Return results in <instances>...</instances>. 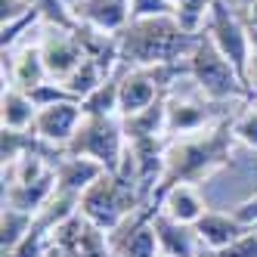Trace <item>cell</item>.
<instances>
[{"label":"cell","instance_id":"1","mask_svg":"<svg viewBox=\"0 0 257 257\" xmlns=\"http://www.w3.org/2000/svg\"><path fill=\"white\" fill-rule=\"evenodd\" d=\"M232 121H217L208 131H198L189 137H174L168 143V158H164V177L158 183L149 205L161 211V198L174 186H198L217 171H223L232 158Z\"/></svg>","mask_w":257,"mask_h":257},{"label":"cell","instance_id":"2","mask_svg":"<svg viewBox=\"0 0 257 257\" xmlns=\"http://www.w3.org/2000/svg\"><path fill=\"white\" fill-rule=\"evenodd\" d=\"M195 47V34H186L174 16H155V19H131L118 34L121 65L127 68H155L186 62Z\"/></svg>","mask_w":257,"mask_h":257},{"label":"cell","instance_id":"3","mask_svg":"<svg viewBox=\"0 0 257 257\" xmlns=\"http://www.w3.org/2000/svg\"><path fill=\"white\" fill-rule=\"evenodd\" d=\"M186 71L198 93L211 102H229V99H251V87L242 81V75L232 68V62L220 53L208 34H198L195 47L186 56Z\"/></svg>","mask_w":257,"mask_h":257},{"label":"cell","instance_id":"4","mask_svg":"<svg viewBox=\"0 0 257 257\" xmlns=\"http://www.w3.org/2000/svg\"><path fill=\"white\" fill-rule=\"evenodd\" d=\"M146 205L140 186L131 180H124L118 174H102L93 186L81 195V217L87 223H93L96 229L112 235L127 217H134Z\"/></svg>","mask_w":257,"mask_h":257},{"label":"cell","instance_id":"5","mask_svg":"<svg viewBox=\"0 0 257 257\" xmlns=\"http://www.w3.org/2000/svg\"><path fill=\"white\" fill-rule=\"evenodd\" d=\"M124 152H127V137H124V121L118 115H108V118L84 115L75 140L68 143V149L62 155L93 158L108 174H115L121 168V161H124Z\"/></svg>","mask_w":257,"mask_h":257},{"label":"cell","instance_id":"6","mask_svg":"<svg viewBox=\"0 0 257 257\" xmlns=\"http://www.w3.org/2000/svg\"><path fill=\"white\" fill-rule=\"evenodd\" d=\"M201 34H208L211 44L232 62V68L251 87V28L245 25L242 13L229 10L223 0H217L214 10H211V16H208V25H205V31H201Z\"/></svg>","mask_w":257,"mask_h":257},{"label":"cell","instance_id":"7","mask_svg":"<svg viewBox=\"0 0 257 257\" xmlns=\"http://www.w3.org/2000/svg\"><path fill=\"white\" fill-rule=\"evenodd\" d=\"M158 211L152 205H143L134 217H127L124 223L108 235V248H112V257H158L161 245L152 226V217Z\"/></svg>","mask_w":257,"mask_h":257},{"label":"cell","instance_id":"8","mask_svg":"<svg viewBox=\"0 0 257 257\" xmlns=\"http://www.w3.org/2000/svg\"><path fill=\"white\" fill-rule=\"evenodd\" d=\"M81 121H84V105L78 99L56 102V105L38 108V118H34L31 134L38 137L44 146H50V149H56L62 155L68 149V143L75 140Z\"/></svg>","mask_w":257,"mask_h":257},{"label":"cell","instance_id":"9","mask_svg":"<svg viewBox=\"0 0 257 257\" xmlns=\"http://www.w3.org/2000/svg\"><path fill=\"white\" fill-rule=\"evenodd\" d=\"M38 44H41L44 62H47V71H50L53 81H65L71 71H75L87 59L84 56V47L78 41V34L68 31V28H53V25H47L44 38Z\"/></svg>","mask_w":257,"mask_h":257},{"label":"cell","instance_id":"10","mask_svg":"<svg viewBox=\"0 0 257 257\" xmlns=\"http://www.w3.org/2000/svg\"><path fill=\"white\" fill-rule=\"evenodd\" d=\"M75 22L102 34H121L131 25V0H68Z\"/></svg>","mask_w":257,"mask_h":257},{"label":"cell","instance_id":"11","mask_svg":"<svg viewBox=\"0 0 257 257\" xmlns=\"http://www.w3.org/2000/svg\"><path fill=\"white\" fill-rule=\"evenodd\" d=\"M161 96H168V93L158 87V81L149 68H127L118 75V115L121 118L146 112Z\"/></svg>","mask_w":257,"mask_h":257},{"label":"cell","instance_id":"12","mask_svg":"<svg viewBox=\"0 0 257 257\" xmlns=\"http://www.w3.org/2000/svg\"><path fill=\"white\" fill-rule=\"evenodd\" d=\"M4 68H10L7 71L10 81L4 87H19V90H25V93H31L34 87H41L44 81H50L41 44H25V47L13 50V53H4Z\"/></svg>","mask_w":257,"mask_h":257},{"label":"cell","instance_id":"13","mask_svg":"<svg viewBox=\"0 0 257 257\" xmlns=\"http://www.w3.org/2000/svg\"><path fill=\"white\" fill-rule=\"evenodd\" d=\"M211 99H189V96H168V137H189L208 131L214 124V112L208 108Z\"/></svg>","mask_w":257,"mask_h":257},{"label":"cell","instance_id":"14","mask_svg":"<svg viewBox=\"0 0 257 257\" xmlns=\"http://www.w3.org/2000/svg\"><path fill=\"white\" fill-rule=\"evenodd\" d=\"M56 168V189L59 192H68V195H84L93 183L108 174L99 161L93 158H81V155H59V161L53 164Z\"/></svg>","mask_w":257,"mask_h":257},{"label":"cell","instance_id":"15","mask_svg":"<svg viewBox=\"0 0 257 257\" xmlns=\"http://www.w3.org/2000/svg\"><path fill=\"white\" fill-rule=\"evenodd\" d=\"M56 195V168L34 183H7L4 186V208H16L25 214H41L47 201Z\"/></svg>","mask_w":257,"mask_h":257},{"label":"cell","instance_id":"16","mask_svg":"<svg viewBox=\"0 0 257 257\" xmlns=\"http://www.w3.org/2000/svg\"><path fill=\"white\" fill-rule=\"evenodd\" d=\"M152 226H155V235H158L161 254H171V257H198L201 242H198V235H195V226L177 223V220H171L164 211H158L152 217Z\"/></svg>","mask_w":257,"mask_h":257},{"label":"cell","instance_id":"17","mask_svg":"<svg viewBox=\"0 0 257 257\" xmlns=\"http://www.w3.org/2000/svg\"><path fill=\"white\" fill-rule=\"evenodd\" d=\"M248 232V226H242L238 220L232 217V211H208L205 217L195 223V235H198V242L201 248H208V251H220V248H226L232 245L235 238H242Z\"/></svg>","mask_w":257,"mask_h":257},{"label":"cell","instance_id":"18","mask_svg":"<svg viewBox=\"0 0 257 257\" xmlns=\"http://www.w3.org/2000/svg\"><path fill=\"white\" fill-rule=\"evenodd\" d=\"M161 211L171 220H177V223L195 226L198 220L208 214V205H205V198L198 195L195 186H174L168 195L161 198Z\"/></svg>","mask_w":257,"mask_h":257},{"label":"cell","instance_id":"19","mask_svg":"<svg viewBox=\"0 0 257 257\" xmlns=\"http://www.w3.org/2000/svg\"><path fill=\"white\" fill-rule=\"evenodd\" d=\"M34 118H38V105L34 99L19 87H4L0 96V124L7 131H31Z\"/></svg>","mask_w":257,"mask_h":257},{"label":"cell","instance_id":"20","mask_svg":"<svg viewBox=\"0 0 257 257\" xmlns=\"http://www.w3.org/2000/svg\"><path fill=\"white\" fill-rule=\"evenodd\" d=\"M171 96V93H168ZM168 96H161L155 105L146 112L121 118L124 121V137L127 140H152V137H168ZM171 140V137H168Z\"/></svg>","mask_w":257,"mask_h":257},{"label":"cell","instance_id":"21","mask_svg":"<svg viewBox=\"0 0 257 257\" xmlns=\"http://www.w3.org/2000/svg\"><path fill=\"white\" fill-rule=\"evenodd\" d=\"M31 226H34V214L16 211V208H4V214H0V251H4V257H10L25 242V235L31 232Z\"/></svg>","mask_w":257,"mask_h":257},{"label":"cell","instance_id":"22","mask_svg":"<svg viewBox=\"0 0 257 257\" xmlns=\"http://www.w3.org/2000/svg\"><path fill=\"white\" fill-rule=\"evenodd\" d=\"M105 81H108V78H105V71H102L93 59H84V62H81L75 71H71V75H68L62 84H65V90H68V93L75 96L78 102H84V99L93 93L96 87H102Z\"/></svg>","mask_w":257,"mask_h":257},{"label":"cell","instance_id":"23","mask_svg":"<svg viewBox=\"0 0 257 257\" xmlns=\"http://www.w3.org/2000/svg\"><path fill=\"white\" fill-rule=\"evenodd\" d=\"M38 137L31 131H0V158H4V171L13 168L16 161H22L28 152H38Z\"/></svg>","mask_w":257,"mask_h":257},{"label":"cell","instance_id":"24","mask_svg":"<svg viewBox=\"0 0 257 257\" xmlns=\"http://www.w3.org/2000/svg\"><path fill=\"white\" fill-rule=\"evenodd\" d=\"M214 4L217 0H180L177 10H174V19L180 22V28L186 34H195L198 38L208 25V16H211Z\"/></svg>","mask_w":257,"mask_h":257},{"label":"cell","instance_id":"25","mask_svg":"<svg viewBox=\"0 0 257 257\" xmlns=\"http://www.w3.org/2000/svg\"><path fill=\"white\" fill-rule=\"evenodd\" d=\"M84 115L90 118H108V115H118V75L108 78L102 87H96L84 102ZM121 118V115H118Z\"/></svg>","mask_w":257,"mask_h":257},{"label":"cell","instance_id":"26","mask_svg":"<svg viewBox=\"0 0 257 257\" xmlns=\"http://www.w3.org/2000/svg\"><path fill=\"white\" fill-rule=\"evenodd\" d=\"M232 137L245 149H257V105L254 102H248L245 112H238L232 118Z\"/></svg>","mask_w":257,"mask_h":257},{"label":"cell","instance_id":"27","mask_svg":"<svg viewBox=\"0 0 257 257\" xmlns=\"http://www.w3.org/2000/svg\"><path fill=\"white\" fill-rule=\"evenodd\" d=\"M31 25H44V16H41L38 10L25 13L22 19L7 22V25H4V34H0V47H4V53H13V50H16V44L22 41V34H25Z\"/></svg>","mask_w":257,"mask_h":257},{"label":"cell","instance_id":"28","mask_svg":"<svg viewBox=\"0 0 257 257\" xmlns=\"http://www.w3.org/2000/svg\"><path fill=\"white\" fill-rule=\"evenodd\" d=\"M28 96L34 99V105H38V108H47V105H56V102H68V99H75V96H71L68 90H65V84H62V81H53V78H50V81H44L41 87H34Z\"/></svg>","mask_w":257,"mask_h":257},{"label":"cell","instance_id":"29","mask_svg":"<svg viewBox=\"0 0 257 257\" xmlns=\"http://www.w3.org/2000/svg\"><path fill=\"white\" fill-rule=\"evenodd\" d=\"M155 16H174L171 0H131V19H155Z\"/></svg>","mask_w":257,"mask_h":257},{"label":"cell","instance_id":"30","mask_svg":"<svg viewBox=\"0 0 257 257\" xmlns=\"http://www.w3.org/2000/svg\"><path fill=\"white\" fill-rule=\"evenodd\" d=\"M211 257H257V229H248L242 238H235L226 248L211 251Z\"/></svg>","mask_w":257,"mask_h":257},{"label":"cell","instance_id":"31","mask_svg":"<svg viewBox=\"0 0 257 257\" xmlns=\"http://www.w3.org/2000/svg\"><path fill=\"white\" fill-rule=\"evenodd\" d=\"M232 217H235L242 226H248V229H257V195L245 198L242 205H235V208H232Z\"/></svg>","mask_w":257,"mask_h":257},{"label":"cell","instance_id":"32","mask_svg":"<svg viewBox=\"0 0 257 257\" xmlns=\"http://www.w3.org/2000/svg\"><path fill=\"white\" fill-rule=\"evenodd\" d=\"M31 10H34L31 0H0V19H4V25L13 22V19H22Z\"/></svg>","mask_w":257,"mask_h":257},{"label":"cell","instance_id":"33","mask_svg":"<svg viewBox=\"0 0 257 257\" xmlns=\"http://www.w3.org/2000/svg\"><path fill=\"white\" fill-rule=\"evenodd\" d=\"M242 19H245V25H248V28H257V0H245Z\"/></svg>","mask_w":257,"mask_h":257},{"label":"cell","instance_id":"34","mask_svg":"<svg viewBox=\"0 0 257 257\" xmlns=\"http://www.w3.org/2000/svg\"><path fill=\"white\" fill-rule=\"evenodd\" d=\"M251 87H257V28H251Z\"/></svg>","mask_w":257,"mask_h":257},{"label":"cell","instance_id":"35","mask_svg":"<svg viewBox=\"0 0 257 257\" xmlns=\"http://www.w3.org/2000/svg\"><path fill=\"white\" fill-rule=\"evenodd\" d=\"M171 4H174V10H177V4H180V0H171Z\"/></svg>","mask_w":257,"mask_h":257},{"label":"cell","instance_id":"36","mask_svg":"<svg viewBox=\"0 0 257 257\" xmlns=\"http://www.w3.org/2000/svg\"><path fill=\"white\" fill-rule=\"evenodd\" d=\"M158 257H171V254H158Z\"/></svg>","mask_w":257,"mask_h":257}]
</instances>
